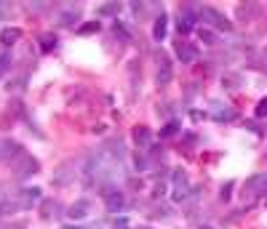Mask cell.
Masks as SVG:
<instances>
[{"instance_id": "cell-9", "label": "cell", "mask_w": 267, "mask_h": 229, "mask_svg": "<svg viewBox=\"0 0 267 229\" xmlns=\"http://www.w3.org/2000/svg\"><path fill=\"white\" fill-rule=\"evenodd\" d=\"M134 141H136L139 147H150V141H152L150 128H144V125H136V128H134Z\"/></svg>"}, {"instance_id": "cell-5", "label": "cell", "mask_w": 267, "mask_h": 229, "mask_svg": "<svg viewBox=\"0 0 267 229\" xmlns=\"http://www.w3.org/2000/svg\"><path fill=\"white\" fill-rule=\"evenodd\" d=\"M179 35H187V32H192L195 30V19H192V11L190 8H185V11H179Z\"/></svg>"}, {"instance_id": "cell-19", "label": "cell", "mask_w": 267, "mask_h": 229, "mask_svg": "<svg viewBox=\"0 0 267 229\" xmlns=\"http://www.w3.org/2000/svg\"><path fill=\"white\" fill-rule=\"evenodd\" d=\"M177 128H179V123H168L166 128L161 131V136H174V134H177Z\"/></svg>"}, {"instance_id": "cell-7", "label": "cell", "mask_w": 267, "mask_h": 229, "mask_svg": "<svg viewBox=\"0 0 267 229\" xmlns=\"http://www.w3.org/2000/svg\"><path fill=\"white\" fill-rule=\"evenodd\" d=\"M21 147L11 139H0V160H11L14 154H19Z\"/></svg>"}, {"instance_id": "cell-13", "label": "cell", "mask_w": 267, "mask_h": 229, "mask_svg": "<svg viewBox=\"0 0 267 229\" xmlns=\"http://www.w3.org/2000/svg\"><path fill=\"white\" fill-rule=\"evenodd\" d=\"M78 19H81V8H67L64 14H62L59 21H62V24H67V27H72Z\"/></svg>"}, {"instance_id": "cell-2", "label": "cell", "mask_w": 267, "mask_h": 229, "mask_svg": "<svg viewBox=\"0 0 267 229\" xmlns=\"http://www.w3.org/2000/svg\"><path fill=\"white\" fill-rule=\"evenodd\" d=\"M14 171H16V176H19V179H27V176H32L38 171V160L30 157V154H21V157L14 163Z\"/></svg>"}, {"instance_id": "cell-21", "label": "cell", "mask_w": 267, "mask_h": 229, "mask_svg": "<svg viewBox=\"0 0 267 229\" xmlns=\"http://www.w3.org/2000/svg\"><path fill=\"white\" fill-rule=\"evenodd\" d=\"M115 35H121L123 40H128V32H126V30H123V27H121V24H118V21H115Z\"/></svg>"}, {"instance_id": "cell-22", "label": "cell", "mask_w": 267, "mask_h": 229, "mask_svg": "<svg viewBox=\"0 0 267 229\" xmlns=\"http://www.w3.org/2000/svg\"><path fill=\"white\" fill-rule=\"evenodd\" d=\"M134 165H136V168H139V171H142V168H144V165H147V163H144V157H139V154H136V160H134Z\"/></svg>"}, {"instance_id": "cell-18", "label": "cell", "mask_w": 267, "mask_h": 229, "mask_svg": "<svg viewBox=\"0 0 267 229\" xmlns=\"http://www.w3.org/2000/svg\"><path fill=\"white\" fill-rule=\"evenodd\" d=\"M257 117H267V99L257 101Z\"/></svg>"}, {"instance_id": "cell-15", "label": "cell", "mask_w": 267, "mask_h": 229, "mask_svg": "<svg viewBox=\"0 0 267 229\" xmlns=\"http://www.w3.org/2000/svg\"><path fill=\"white\" fill-rule=\"evenodd\" d=\"M118 11H121V3H107V5H102V8H99V14L102 16H115Z\"/></svg>"}, {"instance_id": "cell-24", "label": "cell", "mask_w": 267, "mask_h": 229, "mask_svg": "<svg viewBox=\"0 0 267 229\" xmlns=\"http://www.w3.org/2000/svg\"><path fill=\"white\" fill-rule=\"evenodd\" d=\"M115 229H128V224H126V219H121V221H115Z\"/></svg>"}, {"instance_id": "cell-12", "label": "cell", "mask_w": 267, "mask_h": 229, "mask_svg": "<svg viewBox=\"0 0 267 229\" xmlns=\"http://www.w3.org/2000/svg\"><path fill=\"white\" fill-rule=\"evenodd\" d=\"M171 83V64H168V59L161 61V70H158V85H168Z\"/></svg>"}, {"instance_id": "cell-17", "label": "cell", "mask_w": 267, "mask_h": 229, "mask_svg": "<svg viewBox=\"0 0 267 229\" xmlns=\"http://www.w3.org/2000/svg\"><path fill=\"white\" fill-rule=\"evenodd\" d=\"M78 32H81V35H94V32H99V24H96V21H88V24H83Z\"/></svg>"}, {"instance_id": "cell-8", "label": "cell", "mask_w": 267, "mask_h": 229, "mask_svg": "<svg viewBox=\"0 0 267 229\" xmlns=\"http://www.w3.org/2000/svg\"><path fill=\"white\" fill-rule=\"evenodd\" d=\"M19 38H21L19 27H5V30L0 32V45H5V48H8V45H14Z\"/></svg>"}, {"instance_id": "cell-25", "label": "cell", "mask_w": 267, "mask_h": 229, "mask_svg": "<svg viewBox=\"0 0 267 229\" xmlns=\"http://www.w3.org/2000/svg\"><path fill=\"white\" fill-rule=\"evenodd\" d=\"M64 229H83V227H64Z\"/></svg>"}, {"instance_id": "cell-3", "label": "cell", "mask_w": 267, "mask_h": 229, "mask_svg": "<svg viewBox=\"0 0 267 229\" xmlns=\"http://www.w3.org/2000/svg\"><path fill=\"white\" fill-rule=\"evenodd\" d=\"M177 59L182 61V64H192V61L198 59V48L195 45H190V43H177Z\"/></svg>"}, {"instance_id": "cell-10", "label": "cell", "mask_w": 267, "mask_h": 229, "mask_svg": "<svg viewBox=\"0 0 267 229\" xmlns=\"http://www.w3.org/2000/svg\"><path fill=\"white\" fill-rule=\"evenodd\" d=\"M123 205H126V197H123L121 192H110V194H107V210L115 213V210L123 208Z\"/></svg>"}, {"instance_id": "cell-26", "label": "cell", "mask_w": 267, "mask_h": 229, "mask_svg": "<svg viewBox=\"0 0 267 229\" xmlns=\"http://www.w3.org/2000/svg\"><path fill=\"white\" fill-rule=\"evenodd\" d=\"M142 229H147V227H142Z\"/></svg>"}, {"instance_id": "cell-20", "label": "cell", "mask_w": 267, "mask_h": 229, "mask_svg": "<svg viewBox=\"0 0 267 229\" xmlns=\"http://www.w3.org/2000/svg\"><path fill=\"white\" fill-rule=\"evenodd\" d=\"M230 192H232V181L222 187V194H219V197H222V200H230Z\"/></svg>"}, {"instance_id": "cell-16", "label": "cell", "mask_w": 267, "mask_h": 229, "mask_svg": "<svg viewBox=\"0 0 267 229\" xmlns=\"http://www.w3.org/2000/svg\"><path fill=\"white\" fill-rule=\"evenodd\" d=\"M8 67H11V54H8V51H0V77L5 75Z\"/></svg>"}, {"instance_id": "cell-4", "label": "cell", "mask_w": 267, "mask_h": 229, "mask_svg": "<svg viewBox=\"0 0 267 229\" xmlns=\"http://www.w3.org/2000/svg\"><path fill=\"white\" fill-rule=\"evenodd\" d=\"M246 190L251 194H267V173H257L246 181Z\"/></svg>"}, {"instance_id": "cell-6", "label": "cell", "mask_w": 267, "mask_h": 229, "mask_svg": "<svg viewBox=\"0 0 267 229\" xmlns=\"http://www.w3.org/2000/svg\"><path fill=\"white\" fill-rule=\"evenodd\" d=\"M166 32H168V16L161 11V16L155 19V27H152V38H155L158 43H161V40L166 38Z\"/></svg>"}, {"instance_id": "cell-1", "label": "cell", "mask_w": 267, "mask_h": 229, "mask_svg": "<svg viewBox=\"0 0 267 229\" xmlns=\"http://www.w3.org/2000/svg\"><path fill=\"white\" fill-rule=\"evenodd\" d=\"M201 16L214 27V30H222V32H230V30H232L230 19H227L222 11H217V8H203V11H201Z\"/></svg>"}, {"instance_id": "cell-11", "label": "cell", "mask_w": 267, "mask_h": 229, "mask_svg": "<svg viewBox=\"0 0 267 229\" xmlns=\"http://www.w3.org/2000/svg\"><path fill=\"white\" fill-rule=\"evenodd\" d=\"M86 213H88V203H86V200H78V203L70 208V219H75V221L86 219Z\"/></svg>"}, {"instance_id": "cell-23", "label": "cell", "mask_w": 267, "mask_h": 229, "mask_svg": "<svg viewBox=\"0 0 267 229\" xmlns=\"http://www.w3.org/2000/svg\"><path fill=\"white\" fill-rule=\"evenodd\" d=\"M201 38L206 40V43H214V35H211V32H201Z\"/></svg>"}, {"instance_id": "cell-14", "label": "cell", "mask_w": 267, "mask_h": 229, "mask_svg": "<svg viewBox=\"0 0 267 229\" xmlns=\"http://www.w3.org/2000/svg\"><path fill=\"white\" fill-rule=\"evenodd\" d=\"M56 43H59V40H56V35H54V32H43V35H41V45H43V51L56 48Z\"/></svg>"}]
</instances>
